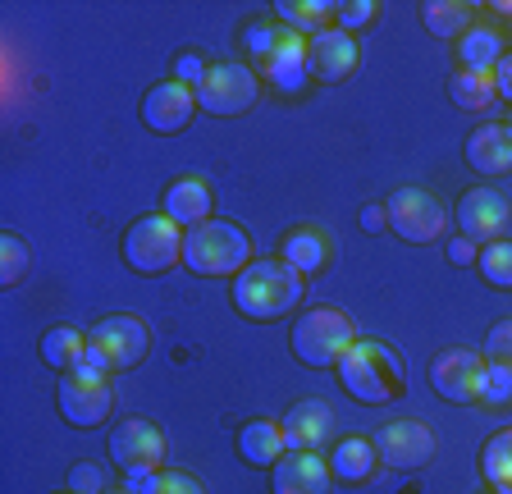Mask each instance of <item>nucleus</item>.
I'll use <instances>...</instances> for the list:
<instances>
[{
    "label": "nucleus",
    "instance_id": "nucleus-5",
    "mask_svg": "<svg viewBox=\"0 0 512 494\" xmlns=\"http://www.w3.org/2000/svg\"><path fill=\"white\" fill-rule=\"evenodd\" d=\"M352 344H357V334H352L348 312H339V307L302 312L298 325H293V353H298V362H307L311 371L339 366Z\"/></svg>",
    "mask_w": 512,
    "mask_h": 494
},
{
    "label": "nucleus",
    "instance_id": "nucleus-37",
    "mask_svg": "<svg viewBox=\"0 0 512 494\" xmlns=\"http://www.w3.org/2000/svg\"><path fill=\"white\" fill-rule=\"evenodd\" d=\"M174 74H179V83H188L192 92H197V87H202V78H206V69H202V60H197V55H179V65H174Z\"/></svg>",
    "mask_w": 512,
    "mask_h": 494
},
{
    "label": "nucleus",
    "instance_id": "nucleus-16",
    "mask_svg": "<svg viewBox=\"0 0 512 494\" xmlns=\"http://www.w3.org/2000/svg\"><path fill=\"white\" fill-rule=\"evenodd\" d=\"M279 430H284L288 453H320V444L330 440V430H334V412L325 408L320 398H298V403L279 417Z\"/></svg>",
    "mask_w": 512,
    "mask_h": 494
},
{
    "label": "nucleus",
    "instance_id": "nucleus-22",
    "mask_svg": "<svg viewBox=\"0 0 512 494\" xmlns=\"http://www.w3.org/2000/svg\"><path fill=\"white\" fill-rule=\"evenodd\" d=\"M375 462H380V453H375L371 440H343V444H334L330 476L343 485H362L375 476Z\"/></svg>",
    "mask_w": 512,
    "mask_h": 494
},
{
    "label": "nucleus",
    "instance_id": "nucleus-38",
    "mask_svg": "<svg viewBox=\"0 0 512 494\" xmlns=\"http://www.w3.org/2000/svg\"><path fill=\"white\" fill-rule=\"evenodd\" d=\"M476 257H480V247L471 243V238H453V243H448V261H453V266H471Z\"/></svg>",
    "mask_w": 512,
    "mask_h": 494
},
{
    "label": "nucleus",
    "instance_id": "nucleus-9",
    "mask_svg": "<svg viewBox=\"0 0 512 494\" xmlns=\"http://www.w3.org/2000/svg\"><path fill=\"white\" fill-rule=\"evenodd\" d=\"M485 380H490V362L476 348H444L430 362V389L444 403H458V408L485 398Z\"/></svg>",
    "mask_w": 512,
    "mask_h": 494
},
{
    "label": "nucleus",
    "instance_id": "nucleus-33",
    "mask_svg": "<svg viewBox=\"0 0 512 494\" xmlns=\"http://www.w3.org/2000/svg\"><path fill=\"white\" fill-rule=\"evenodd\" d=\"M480 357H485L490 366H512V316H508V321H494L490 325Z\"/></svg>",
    "mask_w": 512,
    "mask_h": 494
},
{
    "label": "nucleus",
    "instance_id": "nucleus-42",
    "mask_svg": "<svg viewBox=\"0 0 512 494\" xmlns=\"http://www.w3.org/2000/svg\"><path fill=\"white\" fill-rule=\"evenodd\" d=\"M494 494H512V490H494Z\"/></svg>",
    "mask_w": 512,
    "mask_h": 494
},
{
    "label": "nucleus",
    "instance_id": "nucleus-11",
    "mask_svg": "<svg viewBox=\"0 0 512 494\" xmlns=\"http://www.w3.org/2000/svg\"><path fill=\"white\" fill-rule=\"evenodd\" d=\"M110 458L128 472V481H142V476L160 472V462H165V435H160V426L147 417H124L110 430Z\"/></svg>",
    "mask_w": 512,
    "mask_h": 494
},
{
    "label": "nucleus",
    "instance_id": "nucleus-13",
    "mask_svg": "<svg viewBox=\"0 0 512 494\" xmlns=\"http://www.w3.org/2000/svg\"><path fill=\"white\" fill-rule=\"evenodd\" d=\"M375 453L398 472H416V467H426L435 458V435L421 417H394L375 430Z\"/></svg>",
    "mask_w": 512,
    "mask_h": 494
},
{
    "label": "nucleus",
    "instance_id": "nucleus-35",
    "mask_svg": "<svg viewBox=\"0 0 512 494\" xmlns=\"http://www.w3.org/2000/svg\"><path fill=\"white\" fill-rule=\"evenodd\" d=\"M375 14H380V10H375L371 0H357V5H339V14H334L339 23H334V28L352 37V28H366V23H371Z\"/></svg>",
    "mask_w": 512,
    "mask_h": 494
},
{
    "label": "nucleus",
    "instance_id": "nucleus-14",
    "mask_svg": "<svg viewBox=\"0 0 512 494\" xmlns=\"http://www.w3.org/2000/svg\"><path fill=\"white\" fill-rule=\"evenodd\" d=\"M453 220H458L462 238H471L476 247L499 243L503 229H508V202L494 188H471V193L458 197V215Z\"/></svg>",
    "mask_w": 512,
    "mask_h": 494
},
{
    "label": "nucleus",
    "instance_id": "nucleus-12",
    "mask_svg": "<svg viewBox=\"0 0 512 494\" xmlns=\"http://www.w3.org/2000/svg\"><path fill=\"white\" fill-rule=\"evenodd\" d=\"M256 97H261V83H256V74L247 65H238V60L211 65L202 87H197V106L211 110V115H243V110L256 106Z\"/></svg>",
    "mask_w": 512,
    "mask_h": 494
},
{
    "label": "nucleus",
    "instance_id": "nucleus-25",
    "mask_svg": "<svg viewBox=\"0 0 512 494\" xmlns=\"http://www.w3.org/2000/svg\"><path fill=\"white\" fill-rule=\"evenodd\" d=\"M448 97H453L458 110H485V106H494L499 87H494V74H471V69H462V74L448 78Z\"/></svg>",
    "mask_w": 512,
    "mask_h": 494
},
{
    "label": "nucleus",
    "instance_id": "nucleus-39",
    "mask_svg": "<svg viewBox=\"0 0 512 494\" xmlns=\"http://www.w3.org/2000/svg\"><path fill=\"white\" fill-rule=\"evenodd\" d=\"M494 87H499V97L512 101V51L499 60V69H494Z\"/></svg>",
    "mask_w": 512,
    "mask_h": 494
},
{
    "label": "nucleus",
    "instance_id": "nucleus-36",
    "mask_svg": "<svg viewBox=\"0 0 512 494\" xmlns=\"http://www.w3.org/2000/svg\"><path fill=\"white\" fill-rule=\"evenodd\" d=\"M69 490L78 494H106V472L92 467V462H78L74 472H69Z\"/></svg>",
    "mask_w": 512,
    "mask_h": 494
},
{
    "label": "nucleus",
    "instance_id": "nucleus-29",
    "mask_svg": "<svg viewBox=\"0 0 512 494\" xmlns=\"http://www.w3.org/2000/svg\"><path fill=\"white\" fill-rule=\"evenodd\" d=\"M480 467H485V476H490L499 490H512V430H499V435L485 444Z\"/></svg>",
    "mask_w": 512,
    "mask_h": 494
},
{
    "label": "nucleus",
    "instance_id": "nucleus-7",
    "mask_svg": "<svg viewBox=\"0 0 512 494\" xmlns=\"http://www.w3.org/2000/svg\"><path fill=\"white\" fill-rule=\"evenodd\" d=\"M124 261L138 275H165L174 261H183V229L170 215H142L124 234Z\"/></svg>",
    "mask_w": 512,
    "mask_h": 494
},
{
    "label": "nucleus",
    "instance_id": "nucleus-24",
    "mask_svg": "<svg viewBox=\"0 0 512 494\" xmlns=\"http://www.w3.org/2000/svg\"><path fill=\"white\" fill-rule=\"evenodd\" d=\"M458 55H462V69H471V74H494L508 51H503V37L494 33V28H471V33L462 37Z\"/></svg>",
    "mask_w": 512,
    "mask_h": 494
},
{
    "label": "nucleus",
    "instance_id": "nucleus-20",
    "mask_svg": "<svg viewBox=\"0 0 512 494\" xmlns=\"http://www.w3.org/2000/svg\"><path fill=\"white\" fill-rule=\"evenodd\" d=\"M211 188L206 179H179L170 183V193H165V215H170L179 229H197L211 220Z\"/></svg>",
    "mask_w": 512,
    "mask_h": 494
},
{
    "label": "nucleus",
    "instance_id": "nucleus-4",
    "mask_svg": "<svg viewBox=\"0 0 512 494\" xmlns=\"http://www.w3.org/2000/svg\"><path fill=\"white\" fill-rule=\"evenodd\" d=\"M247 51L261 60V78L284 92H302L307 83V42L298 33H288L284 23H252L247 28Z\"/></svg>",
    "mask_w": 512,
    "mask_h": 494
},
{
    "label": "nucleus",
    "instance_id": "nucleus-45",
    "mask_svg": "<svg viewBox=\"0 0 512 494\" xmlns=\"http://www.w3.org/2000/svg\"><path fill=\"white\" fill-rule=\"evenodd\" d=\"M508 10H512V5H508Z\"/></svg>",
    "mask_w": 512,
    "mask_h": 494
},
{
    "label": "nucleus",
    "instance_id": "nucleus-6",
    "mask_svg": "<svg viewBox=\"0 0 512 494\" xmlns=\"http://www.w3.org/2000/svg\"><path fill=\"white\" fill-rule=\"evenodd\" d=\"M147 353H151L147 321H138V316H128V312L106 316V321L87 334V366H96V371H128V366H138Z\"/></svg>",
    "mask_w": 512,
    "mask_h": 494
},
{
    "label": "nucleus",
    "instance_id": "nucleus-8",
    "mask_svg": "<svg viewBox=\"0 0 512 494\" xmlns=\"http://www.w3.org/2000/svg\"><path fill=\"white\" fill-rule=\"evenodd\" d=\"M60 417L69 421L74 430H92L115 412V385L106 380V371H96V366H78L69 376L60 380Z\"/></svg>",
    "mask_w": 512,
    "mask_h": 494
},
{
    "label": "nucleus",
    "instance_id": "nucleus-34",
    "mask_svg": "<svg viewBox=\"0 0 512 494\" xmlns=\"http://www.w3.org/2000/svg\"><path fill=\"white\" fill-rule=\"evenodd\" d=\"M508 398H512V366H490V380H485V398H480V403L503 408Z\"/></svg>",
    "mask_w": 512,
    "mask_h": 494
},
{
    "label": "nucleus",
    "instance_id": "nucleus-27",
    "mask_svg": "<svg viewBox=\"0 0 512 494\" xmlns=\"http://www.w3.org/2000/svg\"><path fill=\"white\" fill-rule=\"evenodd\" d=\"M421 19H426V33L435 37H467L471 33V10L467 5H453V0H430L421 5Z\"/></svg>",
    "mask_w": 512,
    "mask_h": 494
},
{
    "label": "nucleus",
    "instance_id": "nucleus-32",
    "mask_svg": "<svg viewBox=\"0 0 512 494\" xmlns=\"http://www.w3.org/2000/svg\"><path fill=\"white\" fill-rule=\"evenodd\" d=\"M138 494H206V485L188 472H151L142 481H128Z\"/></svg>",
    "mask_w": 512,
    "mask_h": 494
},
{
    "label": "nucleus",
    "instance_id": "nucleus-2",
    "mask_svg": "<svg viewBox=\"0 0 512 494\" xmlns=\"http://www.w3.org/2000/svg\"><path fill=\"white\" fill-rule=\"evenodd\" d=\"M339 380L357 403L366 408H380V403H394L398 394L407 389V371L403 362L394 357V348L380 344V339H362L352 344L339 362Z\"/></svg>",
    "mask_w": 512,
    "mask_h": 494
},
{
    "label": "nucleus",
    "instance_id": "nucleus-3",
    "mask_svg": "<svg viewBox=\"0 0 512 494\" xmlns=\"http://www.w3.org/2000/svg\"><path fill=\"white\" fill-rule=\"evenodd\" d=\"M252 243L229 220H206V225L183 234V266L192 275H243L252 266Z\"/></svg>",
    "mask_w": 512,
    "mask_h": 494
},
{
    "label": "nucleus",
    "instance_id": "nucleus-17",
    "mask_svg": "<svg viewBox=\"0 0 512 494\" xmlns=\"http://www.w3.org/2000/svg\"><path fill=\"white\" fill-rule=\"evenodd\" d=\"M357 69V42L339 28H325L307 42V78L316 83H343Z\"/></svg>",
    "mask_w": 512,
    "mask_h": 494
},
{
    "label": "nucleus",
    "instance_id": "nucleus-43",
    "mask_svg": "<svg viewBox=\"0 0 512 494\" xmlns=\"http://www.w3.org/2000/svg\"><path fill=\"white\" fill-rule=\"evenodd\" d=\"M60 494H78V490H60Z\"/></svg>",
    "mask_w": 512,
    "mask_h": 494
},
{
    "label": "nucleus",
    "instance_id": "nucleus-1",
    "mask_svg": "<svg viewBox=\"0 0 512 494\" xmlns=\"http://www.w3.org/2000/svg\"><path fill=\"white\" fill-rule=\"evenodd\" d=\"M234 302L247 321H279V316L298 312L302 270H293L288 261H252L234 280Z\"/></svg>",
    "mask_w": 512,
    "mask_h": 494
},
{
    "label": "nucleus",
    "instance_id": "nucleus-30",
    "mask_svg": "<svg viewBox=\"0 0 512 494\" xmlns=\"http://www.w3.org/2000/svg\"><path fill=\"white\" fill-rule=\"evenodd\" d=\"M480 280L494 284V289H512V243L499 238V243H485L480 247Z\"/></svg>",
    "mask_w": 512,
    "mask_h": 494
},
{
    "label": "nucleus",
    "instance_id": "nucleus-44",
    "mask_svg": "<svg viewBox=\"0 0 512 494\" xmlns=\"http://www.w3.org/2000/svg\"><path fill=\"white\" fill-rule=\"evenodd\" d=\"M508 129H512V124H508Z\"/></svg>",
    "mask_w": 512,
    "mask_h": 494
},
{
    "label": "nucleus",
    "instance_id": "nucleus-18",
    "mask_svg": "<svg viewBox=\"0 0 512 494\" xmlns=\"http://www.w3.org/2000/svg\"><path fill=\"white\" fill-rule=\"evenodd\" d=\"M270 490L275 494H330V462L320 458V453H288V458L275 462Z\"/></svg>",
    "mask_w": 512,
    "mask_h": 494
},
{
    "label": "nucleus",
    "instance_id": "nucleus-41",
    "mask_svg": "<svg viewBox=\"0 0 512 494\" xmlns=\"http://www.w3.org/2000/svg\"><path fill=\"white\" fill-rule=\"evenodd\" d=\"M115 494H138V490H133V485H128V490H115Z\"/></svg>",
    "mask_w": 512,
    "mask_h": 494
},
{
    "label": "nucleus",
    "instance_id": "nucleus-23",
    "mask_svg": "<svg viewBox=\"0 0 512 494\" xmlns=\"http://www.w3.org/2000/svg\"><path fill=\"white\" fill-rule=\"evenodd\" d=\"M42 362L69 376V371L87 366V339L74 330V325H55V330L42 334Z\"/></svg>",
    "mask_w": 512,
    "mask_h": 494
},
{
    "label": "nucleus",
    "instance_id": "nucleus-31",
    "mask_svg": "<svg viewBox=\"0 0 512 494\" xmlns=\"http://www.w3.org/2000/svg\"><path fill=\"white\" fill-rule=\"evenodd\" d=\"M23 275H28V243L5 229L0 234V284L14 289V284H23Z\"/></svg>",
    "mask_w": 512,
    "mask_h": 494
},
{
    "label": "nucleus",
    "instance_id": "nucleus-21",
    "mask_svg": "<svg viewBox=\"0 0 512 494\" xmlns=\"http://www.w3.org/2000/svg\"><path fill=\"white\" fill-rule=\"evenodd\" d=\"M238 453H243L247 467H275V462L288 453L279 421H270V417L247 421V426L238 430Z\"/></svg>",
    "mask_w": 512,
    "mask_h": 494
},
{
    "label": "nucleus",
    "instance_id": "nucleus-40",
    "mask_svg": "<svg viewBox=\"0 0 512 494\" xmlns=\"http://www.w3.org/2000/svg\"><path fill=\"white\" fill-rule=\"evenodd\" d=\"M384 225H389L384 206H366V211H362V229H371V234H375V229H384Z\"/></svg>",
    "mask_w": 512,
    "mask_h": 494
},
{
    "label": "nucleus",
    "instance_id": "nucleus-28",
    "mask_svg": "<svg viewBox=\"0 0 512 494\" xmlns=\"http://www.w3.org/2000/svg\"><path fill=\"white\" fill-rule=\"evenodd\" d=\"M284 261L293 270H302V275L320 270L325 266V238H320L316 229H293V234L284 238Z\"/></svg>",
    "mask_w": 512,
    "mask_h": 494
},
{
    "label": "nucleus",
    "instance_id": "nucleus-10",
    "mask_svg": "<svg viewBox=\"0 0 512 494\" xmlns=\"http://www.w3.org/2000/svg\"><path fill=\"white\" fill-rule=\"evenodd\" d=\"M384 215H389V229L407 243H435V238L448 234V211L435 193L426 188H398L389 202H384Z\"/></svg>",
    "mask_w": 512,
    "mask_h": 494
},
{
    "label": "nucleus",
    "instance_id": "nucleus-19",
    "mask_svg": "<svg viewBox=\"0 0 512 494\" xmlns=\"http://www.w3.org/2000/svg\"><path fill=\"white\" fill-rule=\"evenodd\" d=\"M467 165L476 174H508L512 170V129L508 124H485L467 138Z\"/></svg>",
    "mask_w": 512,
    "mask_h": 494
},
{
    "label": "nucleus",
    "instance_id": "nucleus-15",
    "mask_svg": "<svg viewBox=\"0 0 512 494\" xmlns=\"http://www.w3.org/2000/svg\"><path fill=\"white\" fill-rule=\"evenodd\" d=\"M192 110H197V92L188 83H179V78H170V83H156L142 97V124L151 133H179L188 129Z\"/></svg>",
    "mask_w": 512,
    "mask_h": 494
},
{
    "label": "nucleus",
    "instance_id": "nucleus-26",
    "mask_svg": "<svg viewBox=\"0 0 512 494\" xmlns=\"http://www.w3.org/2000/svg\"><path fill=\"white\" fill-rule=\"evenodd\" d=\"M279 14H284V28L288 33H325V19H330V14H339V5H325V0H302V5H293V0H279L275 5Z\"/></svg>",
    "mask_w": 512,
    "mask_h": 494
}]
</instances>
